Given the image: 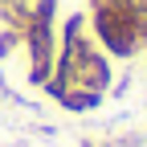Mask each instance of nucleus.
<instances>
[{
	"label": "nucleus",
	"mask_w": 147,
	"mask_h": 147,
	"mask_svg": "<svg viewBox=\"0 0 147 147\" xmlns=\"http://www.w3.org/2000/svg\"><path fill=\"white\" fill-rule=\"evenodd\" d=\"M90 29H94L98 49H106L110 57H123V61L135 57V53L147 45L135 12L115 4V0H90Z\"/></svg>",
	"instance_id": "nucleus-1"
},
{
	"label": "nucleus",
	"mask_w": 147,
	"mask_h": 147,
	"mask_svg": "<svg viewBox=\"0 0 147 147\" xmlns=\"http://www.w3.org/2000/svg\"><path fill=\"white\" fill-rule=\"evenodd\" d=\"M53 21H33L25 33H21V49L29 53V82L45 86L49 74H53V61H57V49H53Z\"/></svg>",
	"instance_id": "nucleus-2"
},
{
	"label": "nucleus",
	"mask_w": 147,
	"mask_h": 147,
	"mask_svg": "<svg viewBox=\"0 0 147 147\" xmlns=\"http://www.w3.org/2000/svg\"><path fill=\"white\" fill-rule=\"evenodd\" d=\"M53 98H57L65 110H78V115H82V110L102 106V98H106V94H98V90H86V86H61Z\"/></svg>",
	"instance_id": "nucleus-3"
},
{
	"label": "nucleus",
	"mask_w": 147,
	"mask_h": 147,
	"mask_svg": "<svg viewBox=\"0 0 147 147\" xmlns=\"http://www.w3.org/2000/svg\"><path fill=\"white\" fill-rule=\"evenodd\" d=\"M4 4H12V0H0V8H4Z\"/></svg>",
	"instance_id": "nucleus-4"
},
{
	"label": "nucleus",
	"mask_w": 147,
	"mask_h": 147,
	"mask_svg": "<svg viewBox=\"0 0 147 147\" xmlns=\"http://www.w3.org/2000/svg\"><path fill=\"white\" fill-rule=\"evenodd\" d=\"M86 147H102V143H86Z\"/></svg>",
	"instance_id": "nucleus-5"
}]
</instances>
